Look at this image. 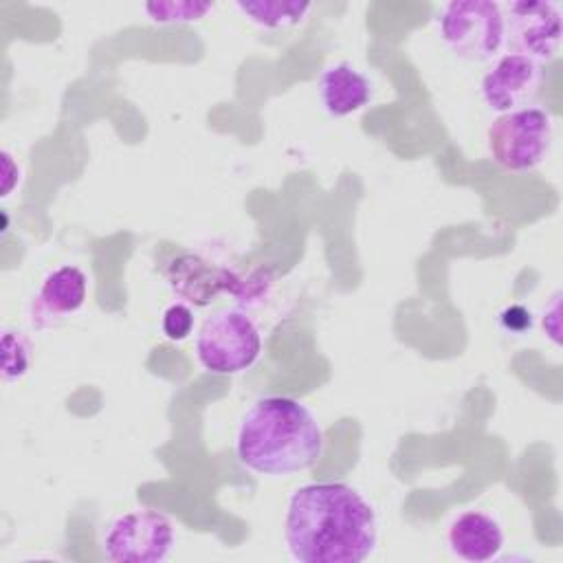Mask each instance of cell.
<instances>
[{"label":"cell","mask_w":563,"mask_h":563,"mask_svg":"<svg viewBox=\"0 0 563 563\" xmlns=\"http://www.w3.org/2000/svg\"><path fill=\"white\" fill-rule=\"evenodd\" d=\"M284 541L299 563H361L376 550L372 504L345 482H312L292 490Z\"/></svg>","instance_id":"1"},{"label":"cell","mask_w":563,"mask_h":563,"mask_svg":"<svg viewBox=\"0 0 563 563\" xmlns=\"http://www.w3.org/2000/svg\"><path fill=\"white\" fill-rule=\"evenodd\" d=\"M235 453L253 473L288 477L310 471L321 460L323 429L301 400L262 396L238 424Z\"/></svg>","instance_id":"2"},{"label":"cell","mask_w":563,"mask_h":563,"mask_svg":"<svg viewBox=\"0 0 563 563\" xmlns=\"http://www.w3.org/2000/svg\"><path fill=\"white\" fill-rule=\"evenodd\" d=\"M438 33L455 57L473 64L493 62L506 44L504 9L490 0H453L438 15Z\"/></svg>","instance_id":"3"},{"label":"cell","mask_w":563,"mask_h":563,"mask_svg":"<svg viewBox=\"0 0 563 563\" xmlns=\"http://www.w3.org/2000/svg\"><path fill=\"white\" fill-rule=\"evenodd\" d=\"M260 354V328L238 308H222L207 317L198 328L196 356L211 374H240L255 365Z\"/></svg>","instance_id":"4"},{"label":"cell","mask_w":563,"mask_h":563,"mask_svg":"<svg viewBox=\"0 0 563 563\" xmlns=\"http://www.w3.org/2000/svg\"><path fill=\"white\" fill-rule=\"evenodd\" d=\"M554 123L541 108H521L499 114L486 132L493 161L508 172H530L539 167L552 145Z\"/></svg>","instance_id":"5"},{"label":"cell","mask_w":563,"mask_h":563,"mask_svg":"<svg viewBox=\"0 0 563 563\" xmlns=\"http://www.w3.org/2000/svg\"><path fill=\"white\" fill-rule=\"evenodd\" d=\"M174 545L176 532L169 517L154 508L119 515L103 537V554L114 563H161Z\"/></svg>","instance_id":"6"},{"label":"cell","mask_w":563,"mask_h":563,"mask_svg":"<svg viewBox=\"0 0 563 563\" xmlns=\"http://www.w3.org/2000/svg\"><path fill=\"white\" fill-rule=\"evenodd\" d=\"M504 9L506 48L537 64L550 62L561 48V7L556 2L517 0Z\"/></svg>","instance_id":"7"},{"label":"cell","mask_w":563,"mask_h":563,"mask_svg":"<svg viewBox=\"0 0 563 563\" xmlns=\"http://www.w3.org/2000/svg\"><path fill=\"white\" fill-rule=\"evenodd\" d=\"M541 86V64L530 57L506 53L495 59L479 81L484 103L499 114L528 108Z\"/></svg>","instance_id":"8"},{"label":"cell","mask_w":563,"mask_h":563,"mask_svg":"<svg viewBox=\"0 0 563 563\" xmlns=\"http://www.w3.org/2000/svg\"><path fill=\"white\" fill-rule=\"evenodd\" d=\"M88 297V277L75 264H62L48 271L29 303V325L37 332L57 328L75 314Z\"/></svg>","instance_id":"9"},{"label":"cell","mask_w":563,"mask_h":563,"mask_svg":"<svg viewBox=\"0 0 563 563\" xmlns=\"http://www.w3.org/2000/svg\"><path fill=\"white\" fill-rule=\"evenodd\" d=\"M446 545L453 556L468 563H486L504 550V530L495 517L482 510H464L446 528Z\"/></svg>","instance_id":"10"},{"label":"cell","mask_w":563,"mask_h":563,"mask_svg":"<svg viewBox=\"0 0 563 563\" xmlns=\"http://www.w3.org/2000/svg\"><path fill=\"white\" fill-rule=\"evenodd\" d=\"M319 99L330 117H350L363 110L374 95L369 77L350 62L325 66L317 81Z\"/></svg>","instance_id":"11"},{"label":"cell","mask_w":563,"mask_h":563,"mask_svg":"<svg viewBox=\"0 0 563 563\" xmlns=\"http://www.w3.org/2000/svg\"><path fill=\"white\" fill-rule=\"evenodd\" d=\"M244 20L262 26V29H288L299 24L308 11L310 2H282V0H264V2H235L233 4Z\"/></svg>","instance_id":"12"},{"label":"cell","mask_w":563,"mask_h":563,"mask_svg":"<svg viewBox=\"0 0 563 563\" xmlns=\"http://www.w3.org/2000/svg\"><path fill=\"white\" fill-rule=\"evenodd\" d=\"M31 365V343L29 339L13 328L2 332V378L13 383L29 372Z\"/></svg>","instance_id":"13"},{"label":"cell","mask_w":563,"mask_h":563,"mask_svg":"<svg viewBox=\"0 0 563 563\" xmlns=\"http://www.w3.org/2000/svg\"><path fill=\"white\" fill-rule=\"evenodd\" d=\"M213 9L211 2H147L143 11L156 24H187L202 20Z\"/></svg>","instance_id":"14"},{"label":"cell","mask_w":563,"mask_h":563,"mask_svg":"<svg viewBox=\"0 0 563 563\" xmlns=\"http://www.w3.org/2000/svg\"><path fill=\"white\" fill-rule=\"evenodd\" d=\"M161 330L169 341H185L194 330V310L180 301L169 303L163 312Z\"/></svg>","instance_id":"15"},{"label":"cell","mask_w":563,"mask_h":563,"mask_svg":"<svg viewBox=\"0 0 563 563\" xmlns=\"http://www.w3.org/2000/svg\"><path fill=\"white\" fill-rule=\"evenodd\" d=\"M499 323L506 332H515V334H521L526 330L532 328V312L526 310L523 306L515 303L510 308H506L501 314H499Z\"/></svg>","instance_id":"16"},{"label":"cell","mask_w":563,"mask_h":563,"mask_svg":"<svg viewBox=\"0 0 563 563\" xmlns=\"http://www.w3.org/2000/svg\"><path fill=\"white\" fill-rule=\"evenodd\" d=\"M2 156H4V187H2V196H9L11 194V189H13V169H15V163H13V158H11V154L9 152H2Z\"/></svg>","instance_id":"17"}]
</instances>
